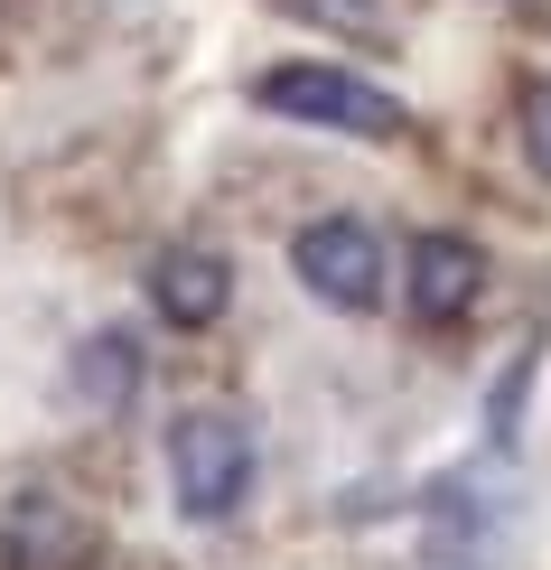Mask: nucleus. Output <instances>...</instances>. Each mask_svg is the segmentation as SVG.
Here are the masks:
<instances>
[{"label":"nucleus","mask_w":551,"mask_h":570,"mask_svg":"<svg viewBox=\"0 0 551 570\" xmlns=\"http://www.w3.org/2000/svg\"><path fill=\"white\" fill-rule=\"evenodd\" d=\"M253 104L281 112V122H308V131H346V140H402L412 131L402 94L346 76V66H272V76H253Z\"/></svg>","instance_id":"1"},{"label":"nucleus","mask_w":551,"mask_h":570,"mask_svg":"<svg viewBox=\"0 0 551 570\" xmlns=\"http://www.w3.org/2000/svg\"><path fill=\"white\" fill-rule=\"evenodd\" d=\"M169 487H178V514H197V524L244 514V495H253V431L234 412H178L169 421Z\"/></svg>","instance_id":"2"},{"label":"nucleus","mask_w":551,"mask_h":570,"mask_svg":"<svg viewBox=\"0 0 551 570\" xmlns=\"http://www.w3.org/2000/svg\"><path fill=\"white\" fill-rule=\"evenodd\" d=\"M291 272L308 281V299L346 308V318H365V308L383 299V244L365 216H318L291 234Z\"/></svg>","instance_id":"3"},{"label":"nucleus","mask_w":551,"mask_h":570,"mask_svg":"<svg viewBox=\"0 0 551 570\" xmlns=\"http://www.w3.org/2000/svg\"><path fill=\"white\" fill-rule=\"evenodd\" d=\"M85 552H94V533L66 514V495L29 487V495L0 505V561H10V570H66V561H85Z\"/></svg>","instance_id":"4"},{"label":"nucleus","mask_w":551,"mask_h":570,"mask_svg":"<svg viewBox=\"0 0 551 570\" xmlns=\"http://www.w3.org/2000/svg\"><path fill=\"white\" fill-rule=\"evenodd\" d=\"M225 299H234V263L225 253H206V244H169L150 263V308L169 327H215L225 318Z\"/></svg>","instance_id":"5"},{"label":"nucleus","mask_w":551,"mask_h":570,"mask_svg":"<svg viewBox=\"0 0 551 570\" xmlns=\"http://www.w3.org/2000/svg\"><path fill=\"white\" fill-rule=\"evenodd\" d=\"M476 291H486V253L468 234H421L412 244V318H468Z\"/></svg>","instance_id":"6"},{"label":"nucleus","mask_w":551,"mask_h":570,"mask_svg":"<svg viewBox=\"0 0 551 570\" xmlns=\"http://www.w3.org/2000/svg\"><path fill=\"white\" fill-rule=\"evenodd\" d=\"M76 402H94V412H122V402L140 393V346L122 337V327H104V337H85L76 346Z\"/></svg>","instance_id":"7"},{"label":"nucleus","mask_w":551,"mask_h":570,"mask_svg":"<svg viewBox=\"0 0 551 570\" xmlns=\"http://www.w3.org/2000/svg\"><path fill=\"white\" fill-rule=\"evenodd\" d=\"M523 159L551 178V76L533 85V104H523Z\"/></svg>","instance_id":"8"}]
</instances>
